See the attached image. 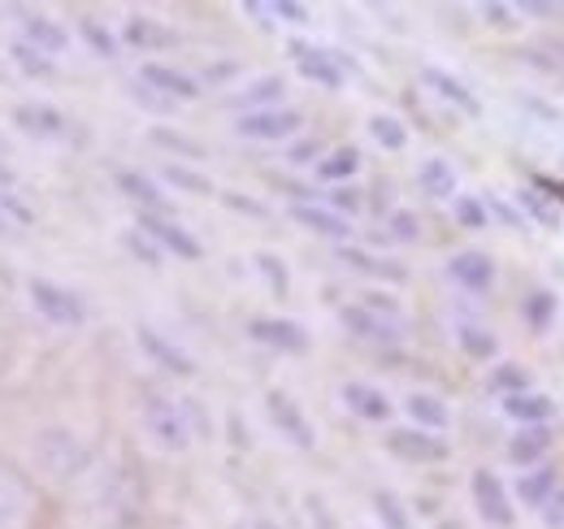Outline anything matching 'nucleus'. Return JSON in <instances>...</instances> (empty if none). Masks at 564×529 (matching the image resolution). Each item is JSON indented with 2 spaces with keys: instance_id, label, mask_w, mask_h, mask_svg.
I'll list each match as a JSON object with an SVG mask.
<instances>
[{
  "instance_id": "1",
  "label": "nucleus",
  "mask_w": 564,
  "mask_h": 529,
  "mask_svg": "<svg viewBox=\"0 0 564 529\" xmlns=\"http://www.w3.org/2000/svg\"><path fill=\"white\" fill-rule=\"evenodd\" d=\"M143 430L156 447L165 452H187L192 447V421L183 412V403L165 396H148L143 399Z\"/></svg>"
},
{
  "instance_id": "2",
  "label": "nucleus",
  "mask_w": 564,
  "mask_h": 529,
  "mask_svg": "<svg viewBox=\"0 0 564 529\" xmlns=\"http://www.w3.org/2000/svg\"><path fill=\"white\" fill-rule=\"evenodd\" d=\"M31 304L53 326H83V317H87L83 295H74L70 287H57L48 278H31Z\"/></svg>"
},
{
  "instance_id": "3",
  "label": "nucleus",
  "mask_w": 564,
  "mask_h": 529,
  "mask_svg": "<svg viewBox=\"0 0 564 529\" xmlns=\"http://www.w3.org/2000/svg\"><path fill=\"white\" fill-rule=\"evenodd\" d=\"M469 495H474V508H478V517H482L487 526H491V529H512V521H517L512 495L503 490V482L495 477L491 468H478V473L469 477Z\"/></svg>"
},
{
  "instance_id": "4",
  "label": "nucleus",
  "mask_w": 564,
  "mask_h": 529,
  "mask_svg": "<svg viewBox=\"0 0 564 529\" xmlns=\"http://www.w3.org/2000/svg\"><path fill=\"white\" fill-rule=\"evenodd\" d=\"M265 412H270L274 430H279L286 443H295L300 452H308V447L317 443V439H313V425H308V417H304V408L286 396V391H270V396H265Z\"/></svg>"
},
{
  "instance_id": "5",
  "label": "nucleus",
  "mask_w": 564,
  "mask_h": 529,
  "mask_svg": "<svg viewBox=\"0 0 564 529\" xmlns=\"http://www.w3.org/2000/svg\"><path fill=\"white\" fill-rule=\"evenodd\" d=\"M140 230H143V239H152L156 248H165V252H174V257H183V261H200V257H205V248L196 244V235L183 230V226L170 222V217L140 213Z\"/></svg>"
},
{
  "instance_id": "6",
  "label": "nucleus",
  "mask_w": 564,
  "mask_h": 529,
  "mask_svg": "<svg viewBox=\"0 0 564 529\" xmlns=\"http://www.w3.org/2000/svg\"><path fill=\"white\" fill-rule=\"evenodd\" d=\"M235 131L243 134V139H261V143H274V139H291V134L300 131V114L295 109H248L239 122H235Z\"/></svg>"
},
{
  "instance_id": "7",
  "label": "nucleus",
  "mask_w": 564,
  "mask_h": 529,
  "mask_svg": "<svg viewBox=\"0 0 564 529\" xmlns=\"http://www.w3.org/2000/svg\"><path fill=\"white\" fill-rule=\"evenodd\" d=\"M387 452L395 461H409V464H434V461H447V443L434 439L430 430H391L387 434Z\"/></svg>"
},
{
  "instance_id": "8",
  "label": "nucleus",
  "mask_w": 564,
  "mask_h": 529,
  "mask_svg": "<svg viewBox=\"0 0 564 529\" xmlns=\"http://www.w3.org/2000/svg\"><path fill=\"white\" fill-rule=\"evenodd\" d=\"M248 334H252L257 343H265V347L291 352V356L308 352V331H304L300 322H286V317H252V322H248Z\"/></svg>"
},
{
  "instance_id": "9",
  "label": "nucleus",
  "mask_w": 564,
  "mask_h": 529,
  "mask_svg": "<svg viewBox=\"0 0 564 529\" xmlns=\"http://www.w3.org/2000/svg\"><path fill=\"white\" fill-rule=\"evenodd\" d=\"M447 278H452L456 287H465V291L482 295V291H491L495 287V261L487 257V252H478V248L456 252V257L447 261Z\"/></svg>"
},
{
  "instance_id": "10",
  "label": "nucleus",
  "mask_w": 564,
  "mask_h": 529,
  "mask_svg": "<svg viewBox=\"0 0 564 529\" xmlns=\"http://www.w3.org/2000/svg\"><path fill=\"white\" fill-rule=\"evenodd\" d=\"M291 57H295V69L326 87V91H339L344 87V69H339V57L335 53H322V48H308V44H291Z\"/></svg>"
},
{
  "instance_id": "11",
  "label": "nucleus",
  "mask_w": 564,
  "mask_h": 529,
  "mask_svg": "<svg viewBox=\"0 0 564 529\" xmlns=\"http://www.w3.org/2000/svg\"><path fill=\"white\" fill-rule=\"evenodd\" d=\"M140 83H148L156 96H165V100H174V105L200 96V87H196L192 74H183V69H174V66H156V62H148V66L140 69Z\"/></svg>"
},
{
  "instance_id": "12",
  "label": "nucleus",
  "mask_w": 564,
  "mask_h": 529,
  "mask_svg": "<svg viewBox=\"0 0 564 529\" xmlns=\"http://www.w3.org/2000/svg\"><path fill=\"white\" fill-rule=\"evenodd\" d=\"M339 322L348 326V334L365 338V343H395V338H400V326H395L391 317H378V313H369L365 304L339 309Z\"/></svg>"
},
{
  "instance_id": "13",
  "label": "nucleus",
  "mask_w": 564,
  "mask_h": 529,
  "mask_svg": "<svg viewBox=\"0 0 564 529\" xmlns=\"http://www.w3.org/2000/svg\"><path fill=\"white\" fill-rule=\"evenodd\" d=\"M422 83L434 91V96H443L447 105H456L460 114H469V118H478L482 114V105H478V96L456 78V74H447V69H434V66H425L422 69Z\"/></svg>"
},
{
  "instance_id": "14",
  "label": "nucleus",
  "mask_w": 564,
  "mask_h": 529,
  "mask_svg": "<svg viewBox=\"0 0 564 529\" xmlns=\"http://www.w3.org/2000/svg\"><path fill=\"white\" fill-rule=\"evenodd\" d=\"M135 334H140V347L148 352V356H152V360H156V365H161V369H170V374H178V378L196 374L192 356H187V352H178V347H174L165 334H156L152 326H140Z\"/></svg>"
},
{
  "instance_id": "15",
  "label": "nucleus",
  "mask_w": 564,
  "mask_h": 529,
  "mask_svg": "<svg viewBox=\"0 0 564 529\" xmlns=\"http://www.w3.org/2000/svg\"><path fill=\"white\" fill-rule=\"evenodd\" d=\"M291 217H295L304 230L322 235V239H348V235H352L348 217H339L335 208H322V204H295V208H291Z\"/></svg>"
},
{
  "instance_id": "16",
  "label": "nucleus",
  "mask_w": 564,
  "mask_h": 529,
  "mask_svg": "<svg viewBox=\"0 0 564 529\" xmlns=\"http://www.w3.org/2000/svg\"><path fill=\"white\" fill-rule=\"evenodd\" d=\"M547 447H552V430L547 425H521L512 434V443H508V461L521 464V468H534L547 456Z\"/></svg>"
},
{
  "instance_id": "17",
  "label": "nucleus",
  "mask_w": 564,
  "mask_h": 529,
  "mask_svg": "<svg viewBox=\"0 0 564 529\" xmlns=\"http://www.w3.org/2000/svg\"><path fill=\"white\" fill-rule=\"evenodd\" d=\"M344 403L352 408L360 421H391V412H395V403L382 396L378 387H369V382H348L344 387Z\"/></svg>"
},
{
  "instance_id": "18",
  "label": "nucleus",
  "mask_w": 564,
  "mask_h": 529,
  "mask_svg": "<svg viewBox=\"0 0 564 529\" xmlns=\"http://www.w3.org/2000/svg\"><path fill=\"white\" fill-rule=\"evenodd\" d=\"M499 408H503V417H508V421H517V425H547V421H552V412H556V403H552L547 396H539V391L508 396Z\"/></svg>"
},
{
  "instance_id": "19",
  "label": "nucleus",
  "mask_w": 564,
  "mask_h": 529,
  "mask_svg": "<svg viewBox=\"0 0 564 529\" xmlns=\"http://www.w3.org/2000/svg\"><path fill=\"white\" fill-rule=\"evenodd\" d=\"M552 495H556V468L552 464H534L530 473L517 477V499L525 508H543Z\"/></svg>"
},
{
  "instance_id": "20",
  "label": "nucleus",
  "mask_w": 564,
  "mask_h": 529,
  "mask_svg": "<svg viewBox=\"0 0 564 529\" xmlns=\"http://www.w3.org/2000/svg\"><path fill=\"white\" fill-rule=\"evenodd\" d=\"M13 122L26 134H40V139L66 134V118H62L53 105H22V109H13Z\"/></svg>"
},
{
  "instance_id": "21",
  "label": "nucleus",
  "mask_w": 564,
  "mask_h": 529,
  "mask_svg": "<svg viewBox=\"0 0 564 529\" xmlns=\"http://www.w3.org/2000/svg\"><path fill=\"white\" fill-rule=\"evenodd\" d=\"M118 187H122V192H127L131 199H135L143 213H156V217H165V213H170V199L161 196V187H156L148 174L122 170V174H118Z\"/></svg>"
},
{
  "instance_id": "22",
  "label": "nucleus",
  "mask_w": 564,
  "mask_h": 529,
  "mask_svg": "<svg viewBox=\"0 0 564 529\" xmlns=\"http://www.w3.org/2000/svg\"><path fill=\"white\" fill-rule=\"evenodd\" d=\"M22 26H26V40H31V48H35V53H53V57H57V53H66V48H70V35H66V31H62V22H53V18L31 13Z\"/></svg>"
},
{
  "instance_id": "23",
  "label": "nucleus",
  "mask_w": 564,
  "mask_h": 529,
  "mask_svg": "<svg viewBox=\"0 0 564 529\" xmlns=\"http://www.w3.org/2000/svg\"><path fill=\"white\" fill-rule=\"evenodd\" d=\"M122 35H127L131 48H174L178 44V35L165 22H152V18H131Z\"/></svg>"
},
{
  "instance_id": "24",
  "label": "nucleus",
  "mask_w": 564,
  "mask_h": 529,
  "mask_svg": "<svg viewBox=\"0 0 564 529\" xmlns=\"http://www.w3.org/2000/svg\"><path fill=\"white\" fill-rule=\"evenodd\" d=\"M417 183H422V192L430 199L456 196V170H452V161H443V156H430V161H425L422 174H417Z\"/></svg>"
},
{
  "instance_id": "25",
  "label": "nucleus",
  "mask_w": 564,
  "mask_h": 529,
  "mask_svg": "<svg viewBox=\"0 0 564 529\" xmlns=\"http://www.w3.org/2000/svg\"><path fill=\"white\" fill-rule=\"evenodd\" d=\"M404 408H409V417L422 425V430H447V421H452V412H447V403L438 396H425V391H413V396L404 399Z\"/></svg>"
},
{
  "instance_id": "26",
  "label": "nucleus",
  "mask_w": 564,
  "mask_h": 529,
  "mask_svg": "<svg viewBox=\"0 0 564 529\" xmlns=\"http://www.w3.org/2000/svg\"><path fill=\"white\" fill-rule=\"evenodd\" d=\"M356 170H360V152L352 143H344V148L326 152V161H317V179H326V183H344V179H352Z\"/></svg>"
},
{
  "instance_id": "27",
  "label": "nucleus",
  "mask_w": 564,
  "mask_h": 529,
  "mask_svg": "<svg viewBox=\"0 0 564 529\" xmlns=\"http://www.w3.org/2000/svg\"><path fill=\"white\" fill-rule=\"evenodd\" d=\"M161 174H165V183H170V187H178V192H192V196H213V179H209V174H200V170H187V165H165Z\"/></svg>"
},
{
  "instance_id": "28",
  "label": "nucleus",
  "mask_w": 564,
  "mask_h": 529,
  "mask_svg": "<svg viewBox=\"0 0 564 529\" xmlns=\"http://www.w3.org/2000/svg\"><path fill=\"white\" fill-rule=\"evenodd\" d=\"M369 134L387 148V152H400L404 143H409V131H404V122L400 118H391V114H373L369 118Z\"/></svg>"
},
{
  "instance_id": "29",
  "label": "nucleus",
  "mask_w": 564,
  "mask_h": 529,
  "mask_svg": "<svg viewBox=\"0 0 564 529\" xmlns=\"http://www.w3.org/2000/svg\"><path fill=\"white\" fill-rule=\"evenodd\" d=\"M373 512H378V521L387 529H413L409 508H404L400 495H391V490H373Z\"/></svg>"
},
{
  "instance_id": "30",
  "label": "nucleus",
  "mask_w": 564,
  "mask_h": 529,
  "mask_svg": "<svg viewBox=\"0 0 564 529\" xmlns=\"http://www.w3.org/2000/svg\"><path fill=\"white\" fill-rule=\"evenodd\" d=\"M460 347H465V356H474V360H495L499 338H495L491 331H482V326H460Z\"/></svg>"
},
{
  "instance_id": "31",
  "label": "nucleus",
  "mask_w": 564,
  "mask_h": 529,
  "mask_svg": "<svg viewBox=\"0 0 564 529\" xmlns=\"http://www.w3.org/2000/svg\"><path fill=\"white\" fill-rule=\"evenodd\" d=\"M525 322L539 334L547 331V326L556 322V295H552V291H534V295L525 300Z\"/></svg>"
},
{
  "instance_id": "32",
  "label": "nucleus",
  "mask_w": 564,
  "mask_h": 529,
  "mask_svg": "<svg viewBox=\"0 0 564 529\" xmlns=\"http://www.w3.org/2000/svg\"><path fill=\"white\" fill-rule=\"evenodd\" d=\"M491 391H499L503 399L530 391V369H521V365H499L491 374Z\"/></svg>"
},
{
  "instance_id": "33",
  "label": "nucleus",
  "mask_w": 564,
  "mask_h": 529,
  "mask_svg": "<svg viewBox=\"0 0 564 529\" xmlns=\"http://www.w3.org/2000/svg\"><path fill=\"white\" fill-rule=\"evenodd\" d=\"M339 257L352 264V269H360V273H382V278H391V282L404 278V269H395L391 261H373V257H365V252H356V248H344Z\"/></svg>"
},
{
  "instance_id": "34",
  "label": "nucleus",
  "mask_w": 564,
  "mask_h": 529,
  "mask_svg": "<svg viewBox=\"0 0 564 529\" xmlns=\"http://www.w3.org/2000/svg\"><path fill=\"white\" fill-rule=\"evenodd\" d=\"M279 96H282V78H261L248 91H239L235 105H261V109H270V100H279Z\"/></svg>"
},
{
  "instance_id": "35",
  "label": "nucleus",
  "mask_w": 564,
  "mask_h": 529,
  "mask_svg": "<svg viewBox=\"0 0 564 529\" xmlns=\"http://www.w3.org/2000/svg\"><path fill=\"white\" fill-rule=\"evenodd\" d=\"M456 222L465 230H482L487 226V204L478 196H456Z\"/></svg>"
},
{
  "instance_id": "36",
  "label": "nucleus",
  "mask_w": 564,
  "mask_h": 529,
  "mask_svg": "<svg viewBox=\"0 0 564 529\" xmlns=\"http://www.w3.org/2000/svg\"><path fill=\"white\" fill-rule=\"evenodd\" d=\"M0 222H13V226H31L35 222V213L22 204L18 196H9L4 187H0Z\"/></svg>"
},
{
  "instance_id": "37",
  "label": "nucleus",
  "mask_w": 564,
  "mask_h": 529,
  "mask_svg": "<svg viewBox=\"0 0 564 529\" xmlns=\"http://www.w3.org/2000/svg\"><path fill=\"white\" fill-rule=\"evenodd\" d=\"M83 40H87V44H91V48H96L100 57H113V53H118V44H113V35H109V31L100 26V22H91V18L83 22Z\"/></svg>"
},
{
  "instance_id": "38",
  "label": "nucleus",
  "mask_w": 564,
  "mask_h": 529,
  "mask_svg": "<svg viewBox=\"0 0 564 529\" xmlns=\"http://www.w3.org/2000/svg\"><path fill=\"white\" fill-rule=\"evenodd\" d=\"M13 62L26 74H53V62H44V53H35L31 44H13Z\"/></svg>"
},
{
  "instance_id": "39",
  "label": "nucleus",
  "mask_w": 564,
  "mask_h": 529,
  "mask_svg": "<svg viewBox=\"0 0 564 529\" xmlns=\"http://www.w3.org/2000/svg\"><path fill=\"white\" fill-rule=\"evenodd\" d=\"M521 204L543 222V226H561V208L556 204H547V199H539L534 192H521Z\"/></svg>"
},
{
  "instance_id": "40",
  "label": "nucleus",
  "mask_w": 564,
  "mask_h": 529,
  "mask_svg": "<svg viewBox=\"0 0 564 529\" xmlns=\"http://www.w3.org/2000/svg\"><path fill=\"white\" fill-rule=\"evenodd\" d=\"M152 143L174 148V152H183V156H205V148H200V143H192V139H183V134H174V131H152Z\"/></svg>"
},
{
  "instance_id": "41",
  "label": "nucleus",
  "mask_w": 564,
  "mask_h": 529,
  "mask_svg": "<svg viewBox=\"0 0 564 529\" xmlns=\"http://www.w3.org/2000/svg\"><path fill=\"white\" fill-rule=\"evenodd\" d=\"M391 235H395L400 244H413V239H417V217H413L409 208H395V213H391Z\"/></svg>"
},
{
  "instance_id": "42",
  "label": "nucleus",
  "mask_w": 564,
  "mask_h": 529,
  "mask_svg": "<svg viewBox=\"0 0 564 529\" xmlns=\"http://www.w3.org/2000/svg\"><path fill=\"white\" fill-rule=\"evenodd\" d=\"M131 96L140 100L143 109H152V114H170L174 109V100H165V96H156L148 83H131Z\"/></svg>"
},
{
  "instance_id": "43",
  "label": "nucleus",
  "mask_w": 564,
  "mask_h": 529,
  "mask_svg": "<svg viewBox=\"0 0 564 529\" xmlns=\"http://www.w3.org/2000/svg\"><path fill=\"white\" fill-rule=\"evenodd\" d=\"M270 13L282 18V22H295V26H300V22H308V9H304V4H295V0H270Z\"/></svg>"
},
{
  "instance_id": "44",
  "label": "nucleus",
  "mask_w": 564,
  "mask_h": 529,
  "mask_svg": "<svg viewBox=\"0 0 564 529\" xmlns=\"http://www.w3.org/2000/svg\"><path fill=\"white\" fill-rule=\"evenodd\" d=\"M482 18L491 22V26H499V31H508V26H517V9H508V4H482Z\"/></svg>"
},
{
  "instance_id": "45",
  "label": "nucleus",
  "mask_w": 564,
  "mask_h": 529,
  "mask_svg": "<svg viewBox=\"0 0 564 529\" xmlns=\"http://www.w3.org/2000/svg\"><path fill=\"white\" fill-rule=\"evenodd\" d=\"M330 208L344 217V213H356L360 208V192H352V187H335L330 192Z\"/></svg>"
},
{
  "instance_id": "46",
  "label": "nucleus",
  "mask_w": 564,
  "mask_h": 529,
  "mask_svg": "<svg viewBox=\"0 0 564 529\" xmlns=\"http://www.w3.org/2000/svg\"><path fill=\"white\" fill-rule=\"evenodd\" d=\"M127 248H131V252H135V257H140L143 264H161V252H156L152 244H143L140 230H131V235H127Z\"/></svg>"
},
{
  "instance_id": "47",
  "label": "nucleus",
  "mask_w": 564,
  "mask_h": 529,
  "mask_svg": "<svg viewBox=\"0 0 564 529\" xmlns=\"http://www.w3.org/2000/svg\"><path fill=\"white\" fill-rule=\"evenodd\" d=\"M257 264H261V273H265V278H270V282H274V291H286V273H282V261L279 257H257Z\"/></svg>"
},
{
  "instance_id": "48",
  "label": "nucleus",
  "mask_w": 564,
  "mask_h": 529,
  "mask_svg": "<svg viewBox=\"0 0 564 529\" xmlns=\"http://www.w3.org/2000/svg\"><path fill=\"white\" fill-rule=\"evenodd\" d=\"M539 512H543V521H547V526L561 529L564 526V490H556V495H552V499H547Z\"/></svg>"
},
{
  "instance_id": "49",
  "label": "nucleus",
  "mask_w": 564,
  "mask_h": 529,
  "mask_svg": "<svg viewBox=\"0 0 564 529\" xmlns=\"http://www.w3.org/2000/svg\"><path fill=\"white\" fill-rule=\"evenodd\" d=\"M517 9H521V13H534V18H552V13H561L556 0H521Z\"/></svg>"
},
{
  "instance_id": "50",
  "label": "nucleus",
  "mask_w": 564,
  "mask_h": 529,
  "mask_svg": "<svg viewBox=\"0 0 564 529\" xmlns=\"http://www.w3.org/2000/svg\"><path fill=\"white\" fill-rule=\"evenodd\" d=\"M304 504H308V512H313V521H317V529H335V521H330V512H326V504H322V495H308Z\"/></svg>"
},
{
  "instance_id": "51",
  "label": "nucleus",
  "mask_w": 564,
  "mask_h": 529,
  "mask_svg": "<svg viewBox=\"0 0 564 529\" xmlns=\"http://www.w3.org/2000/svg\"><path fill=\"white\" fill-rule=\"evenodd\" d=\"M317 152V143H300V148H291V161H308Z\"/></svg>"
},
{
  "instance_id": "52",
  "label": "nucleus",
  "mask_w": 564,
  "mask_h": 529,
  "mask_svg": "<svg viewBox=\"0 0 564 529\" xmlns=\"http://www.w3.org/2000/svg\"><path fill=\"white\" fill-rule=\"evenodd\" d=\"M0 187H4V192L13 187V170H9V165H0Z\"/></svg>"
},
{
  "instance_id": "53",
  "label": "nucleus",
  "mask_w": 564,
  "mask_h": 529,
  "mask_svg": "<svg viewBox=\"0 0 564 529\" xmlns=\"http://www.w3.org/2000/svg\"><path fill=\"white\" fill-rule=\"evenodd\" d=\"M252 529H279V526H274V521H257Z\"/></svg>"
}]
</instances>
